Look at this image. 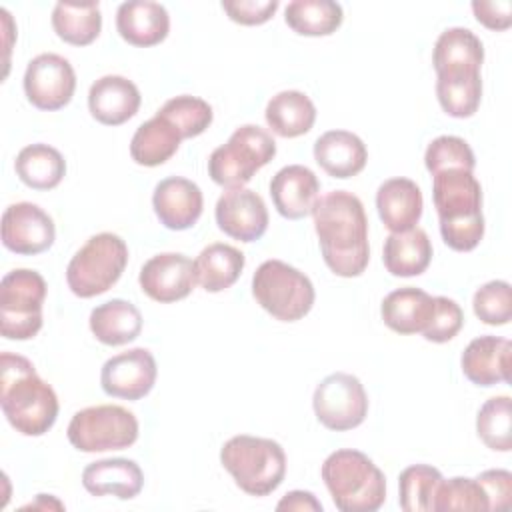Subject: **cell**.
I'll use <instances>...</instances> for the list:
<instances>
[{
	"label": "cell",
	"instance_id": "obj_1",
	"mask_svg": "<svg viewBox=\"0 0 512 512\" xmlns=\"http://www.w3.org/2000/svg\"><path fill=\"white\" fill-rule=\"evenodd\" d=\"M312 216L326 266L342 278L360 276L370 260L362 200L352 192L332 190L318 198Z\"/></svg>",
	"mask_w": 512,
	"mask_h": 512
},
{
	"label": "cell",
	"instance_id": "obj_2",
	"mask_svg": "<svg viewBox=\"0 0 512 512\" xmlns=\"http://www.w3.org/2000/svg\"><path fill=\"white\" fill-rule=\"evenodd\" d=\"M0 404L8 424L24 436L46 434L58 418V396L34 364L12 352L0 356Z\"/></svg>",
	"mask_w": 512,
	"mask_h": 512
},
{
	"label": "cell",
	"instance_id": "obj_3",
	"mask_svg": "<svg viewBox=\"0 0 512 512\" xmlns=\"http://www.w3.org/2000/svg\"><path fill=\"white\" fill-rule=\"evenodd\" d=\"M432 200L444 244L456 252L474 250L484 238L482 188L476 176L462 168L432 174Z\"/></svg>",
	"mask_w": 512,
	"mask_h": 512
},
{
	"label": "cell",
	"instance_id": "obj_4",
	"mask_svg": "<svg viewBox=\"0 0 512 512\" xmlns=\"http://www.w3.org/2000/svg\"><path fill=\"white\" fill-rule=\"evenodd\" d=\"M320 474L334 506L342 512H376L386 500L382 470L360 450L332 452Z\"/></svg>",
	"mask_w": 512,
	"mask_h": 512
},
{
	"label": "cell",
	"instance_id": "obj_5",
	"mask_svg": "<svg viewBox=\"0 0 512 512\" xmlns=\"http://www.w3.org/2000/svg\"><path fill=\"white\" fill-rule=\"evenodd\" d=\"M220 462L236 486L250 496L272 494L286 476L284 448L270 438L232 436L220 448Z\"/></svg>",
	"mask_w": 512,
	"mask_h": 512
},
{
	"label": "cell",
	"instance_id": "obj_6",
	"mask_svg": "<svg viewBox=\"0 0 512 512\" xmlns=\"http://www.w3.org/2000/svg\"><path fill=\"white\" fill-rule=\"evenodd\" d=\"M126 264L128 246L118 234H94L66 266L68 288L78 298L100 296L120 280Z\"/></svg>",
	"mask_w": 512,
	"mask_h": 512
},
{
	"label": "cell",
	"instance_id": "obj_7",
	"mask_svg": "<svg viewBox=\"0 0 512 512\" xmlns=\"http://www.w3.org/2000/svg\"><path fill=\"white\" fill-rule=\"evenodd\" d=\"M274 156L276 142L270 132L256 124H244L210 154L208 176L222 188H244Z\"/></svg>",
	"mask_w": 512,
	"mask_h": 512
},
{
	"label": "cell",
	"instance_id": "obj_8",
	"mask_svg": "<svg viewBox=\"0 0 512 512\" xmlns=\"http://www.w3.org/2000/svg\"><path fill=\"white\" fill-rule=\"evenodd\" d=\"M252 296L272 318L296 322L312 310L316 292L298 268L282 260H266L252 276Z\"/></svg>",
	"mask_w": 512,
	"mask_h": 512
},
{
	"label": "cell",
	"instance_id": "obj_9",
	"mask_svg": "<svg viewBox=\"0 0 512 512\" xmlns=\"http://www.w3.org/2000/svg\"><path fill=\"white\" fill-rule=\"evenodd\" d=\"M46 280L30 268H16L0 282V332L8 340H30L42 328Z\"/></svg>",
	"mask_w": 512,
	"mask_h": 512
},
{
	"label": "cell",
	"instance_id": "obj_10",
	"mask_svg": "<svg viewBox=\"0 0 512 512\" xmlns=\"http://www.w3.org/2000/svg\"><path fill=\"white\" fill-rule=\"evenodd\" d=\"M66 436L80 452L124 450L138 440V420L118 404L88 406L72 416Z\"/></svg>",
	"mask_w": 512,
	"mask_h": 512
},
{
	"label": "cell",
	"instance_id": "obj_11",
	"mask_svg": "<svg viewBox=\"0 0 512 512\" xmlns=\"http://www.w3.org/2000/svg\"><path fill=\"white\" fill-rule=\"evenodd\" d=\"M312 406L324 428L346 432L364 422L368 414V394L356 376L334 372L316 386Z\"/></svg>",
	"mask_w": 512,
	"mask_h": 512
},
{
	"label": "cell",
	"instance_id": "obj_12",
	"mask_svg": "<svg viewBox=\"0 0 512 512\" xmlns=\"http://www.w3.org/2000/svg\"><path fill=\"white\" fill-rule=\"evenodd\" d=\"M76 90V72L72 64L54 52L32 58L24 72V94L28 102L46 112L64 108Z\"/></svg>",
	"mask_w": 512,
	"mask_h": 512
},
{
	"label": "cell",
	"instance_id": "obj_13",
	"mask_svg": "<svg viewBox=\"0 0 512 512\" xmlns=\"http://www.w3.org/2000/svg\"><path fill=\"white\" fill-rule=\"evenodd\" d=\"M56 238L54 220L38 204L16 202L2 214V244L14 254L36 256L46 252Z\"/></svg>",
	"mask_w": 512,
	"mask_h": 512
},
{
	"label": "cell",
	"instance_id": "obj_14",
	"mask_svg": "<svg viewBox=\"0 0 512 512\" xmlns=\"http://www.w3.org/2000/svg\"><path fill=\"white\" fill-rule=\"evenodd\" d=\"M158 368L150 350L132 348L108 358L100 372L102 390L112 398L140 400L156 384Z\"/></svg>",
	"mask_w": 512,
	"mask_h": 512
},
{
	"label": "cell",
	"instance_id": "obj_15",
	"mask_svg": "<svg viewBox=\"0 0 512 512\" xmlns=\"http://www.w3.org/2000/svg\"><path fill=\"white\" fill-rule=\"evenodd\" d=\"M218 228L240 242H256L266 234L268 208L250 188L226 190L214 208Z\"/></svg>",
	"mask_w": 512,
	"mask_h": 512
},
{
	"label": "cell",
	"instance_id": "obj_16",
	"mask_svg": "<svg viewBox=\"0 0 512 512\" xmlns=\"http://www.w3.org/2000/svg\"><path fill=\"white\" fill-rule=\"evenodd\" d=\"M138 282L148 298L160 304L178 302L194 290V262L180 252L156 254L140 268Z\"/></svg>",
	"mask_w": 512,
	"mask_h": 512
},
{
	"label": "cell",
	"instance_id": "obj_17",
	"mask_svg": "<svg viewBox=\"0 0 512 512\" xmlns=\"http://www.w3.org/2000/svg\"><path fill=\"white\" fill-rule=\"evenodd\" d=\"M154 212L168 230H188L202 216L204 198L196 182L182 176L160 180L152 194Z\"/></svg>",
	"mask_w": 512,
	"mask_h": 512
},
{
	"label": "cell",
	"instance_id": "obj_18",
	"mask_svg": "<svg viewBox=\"0 0 512 512\" xmlns=\"http://www.w3.org/2000/svg\"><path fill=\"white\" fill-rule=\"evenodd\" d=\"M270 196L280 216L300 220L312 214L320 198V180L308 166L290 164L272 176Z\"/></svg>",
	"mask_w": 512,
	"mask_h": 512
},
{
	"label": "cell",
	"instance_id": "obj_19",
	"mask_svg": "<svg viewBox=\"0 0 512 512\" xmlns=\"http://www.w3.org/2000/svg\"><path fill=\"white\" fill-rule=\"evenodd\" d=\"M510 354V340L484 334L464 348L460 366L472 384L490 388L500 382H510Z\"/></svg>",
	"mask_w": 512,
	"mask_h": 512
},
{
	"label": "cell",
	"instance_id": "obj_20",
	"mask_svg": "<svg viewBox=\"0 0 512 512\" xmlns=\"http://www.w3.org/2000/svg\"><path fill=\"white\" fill-rule=\"evenodd\" d=\"M142 96L138 86L118 74L98 78L88 90V110L92 118L106 126L128 122L140 108Z\"/></svg>",
	"mask_w": 512,
	"mask_h": 512
},
{
	"label": "cell",
	"instance_id": "obj_21",
	"mask_svg": "<svg viewBox=\"0 0 512 512\" xmlns=\"http://www.w3.org/2000/svg\"><path fill=\"white\" fill-rule=\"evenodd\" d=\"M116 30L128 44L138 48H150L160 44L168 36L170 16L160 2H122L116 10Z\"/></svg>",
	"mask_w": 512,
	"mask_h": 512
},
{
	"label": "cell",
	"instance_id": "obj_22",
	"mask_svg": "<svg viewBox=\"0 0 512 512\" xmlns=\"http://www.w3.org/2000/svg\"><path fill=\"white\" fill-rule=\"evenodd\" d=\"M376 208L390 232H406L422 218V192L410 178H388L376 190Z\"/></svg>",
	"mask_w": 512,
	"mask_h": 512
},
{
	"label": "cell",
	"instance_id": "obj_23",
	"mask_svg": "<svg viewBox=\"0 0 512 512\" xmlns=\"http://www.w3.org/2000/svg\"><path fill=\"white\" fill-rule=\"evenodd\" d=\"M82 486L92 496H116L120 500H132L144 486V474L130 458H104L84 468Z\"/></svg>",
	"mask_w": 512,
	"mask_h": 512
},
{
	"label": "cell",
	"instance_id": "obj_24",
	"mask_svg": "<svg viewBox=\"0 0 512 512\" xmlns=\"http://www.w3.org/2000/svg\"><path fill=\"white\" fill-rule=\"evenodd\" d=\"M314 160L328 176L344 180L364 170L368 150L354 132L328 130L314 142Z\"/></svg>",
	"mask_w": 512,
	"mask_h": 512
},
{
	"label": "cell",
	"instance_id": "obj_25",
	"mask_svg": "<svg viewBox=\"0 0 512 512\" xmlns=\"http://www.w3.org/2000/svg\"><path fill=\"white\" fill-rule=\"evenodd\" d=\"M434 296L422 288L404 286L390 292L380 306L384 324L398 334H422L432 320Z\"/></svg>",
	"mask_w": 512,
	"mask_h": 512
},
{
	"label": "cell",
	"instance_id": "obj_26",
	"mask_svg": "<svg viewBox=\"0 0 512 512\" xmlns=\"http://www.w3.org/2000/svg\"><path fill=\"white\" fill-rule=\"evenodd\" d=\"M484 62V46L480 38L462 26L444 30L432 52V64L438 74H466L480 72Z\"/></svg>",
	"mask_w": 512,
	"mask_h": 512
},
{
	"label": "cell",
	"instance_id": "obj_27",
	"mask_svg": "<svg viewBox=\"0 0 512 512\" xmlns=\"http://www.w3.org/2000/svg\"><path fill=\"white\" fill-rule=\"evenodd\" d=\"M382 260L392 276H418L430 266L432 242L418 226L406 232H392L384 240Z\"/></svg>",
	"mask_w": 512,
	"mask_h": 512
},
{
	"label": "cell",
	"instance_id": "obj_28",
	"mask_svg": "<svg viewBox=\"0 0 512 512\" xmlns=\"http://www.w3.org/2000/svg\"><path fill=\"white\" fill-rule=\"evenodd\" d=\"M90 330L106 346H124L142 332L140 310L122 298H112L90 312Z\"/></svg>",
	"mask_w": 512,
	"mask_h": 512
},
{
	"label": "cell",
	"instance_id": "obj_29",
	"mask_svg": "<svg viewBox=\"0 0 512 512\" xmlns=\"http://www.w3.org/2000/svg\"><path fill=\"white\" fill-rule=\"evenodd\" d=\"M264 118L274 134L282 138H298L312 130L316 122V106L300 90H282L268 100Z\"/></svg>",
	"mask_w": 512,
	"mask_h": 512
},
{
	"label": "cell",
	"instance_id": "obj_30",
	"mask_svg": "<svg viewBox=\"0 0 512 512\" xmlns=\"http://www.w3.org/2000/svg\"><path fill=\"white\" fill-rule=\"evenodd\" d=\"M182 134L162 116H154L140 124L130 142V156L140 166H160L168 162L180 148Z\"/></svg>",
	"mask_w": 512,
	"mask_h": 512
},
{
	"label": "cell",
	"instance_id": "obj_31",
	"mask_svg": "<svg viewBox=\"0 0 512 512\" xmlns=\"http://www.w3.org/2000/svg\"><path fill=\"white\" fill-rule=\"evenodd\" d=\"M244 264L246 258L238 248L224 242L208 244L194 260L196 282L206 292H222L240 278Z\"/></svg>",
	"mask_w": 512,
	"mask_h": 512
},
{
	"label": "cell",
	"instance_id": "obj_32",
	"mask_svg": "<svg viewBox=\"0 0 512 512\" xmlns=\"http://www.w3.org/2000/svg\"><path fill=\"white\" fill-rule=\"evenodd\" d=\"M18 178L32 190H52L66 174L64 156L48 144L24 146L14 162Z\"/></svg>",
	"mask_w": 512,
	"mask_h": 512
},
{
	"label": "cell",
	"instance_id": "obj_33",
	"mask_svg": "<svg viewBox=\"0 0 512 512\" xmlns=\"http://www.w3.org/2000/svg\"><path fill=\"white\" fill-rule=\"evenodd\" d=\"M52 28L60 40L72 46L92 44L102 30V12L98 2L72 4L58 2L52 10Z\"/></svg>",
	"mask_w": 512,
	"mask_h": 512
},
{
	"label": "cell",
	"instance_id": "obj_34",
	"mask_svg": "<svg viewBox=\"0 0 512 512\" xmlns=\"http://www.w3.org/2000/svg\"><path fill=\"white\" fill-rule=\"evenodd\" d=\"M284 20L300 36H330L340 28L344 10L332 0H294L286 6Z\"/></svg>",
	"mask_w": 512,
	"mask_h": 512
},
{
	"label": "cell",
	"instance_id": "obj_35",
	"mask_svg": "<svg viewBox=\"0 0 512 512\" xmlns=\"http://www.w3.org/2000/svg\"><path fill=\"white\" fill-rule=\"evenodd\" d=\"M436 96L442 110L452 118H470L482 100L480 72L438 74Z\"/></svg>",
	"mask_w": 512,
	"mask_h": 512
},
{
	"label": "cell",
	"instance_id": "obj_36",
	"mask_svg": "<svg viewBox=\"0 0 512 512\" xmlns=\"http://www.w3.org/2000/svg\"><path fill=\"white\" fill-rule=\"evenodd\" d=\"M478 438L496 452H510L512 448V400L510 396L488 398L476 416Z\"/></svg>",
	"mask_w": 512,
	"mask_h": 512
},
{
	"label": "cell",
	"instance_id": "obj_37",
	"mask_svg": "<svg viewBox=\"0 0 512 512\" xmlns=\"http://www.w3.org/2000/svg\"><path fill=\"white\" fill-rule=\"evenodd\" d=\"M442 482L440 470L428 464H414L398 476V504L406 512H432V502L438 484Z\"/></svg>",
	"mask_w": 512,
	"mask_h": 512
},
{
	"label": "cell",
	"instance_id": "obj_38",
	"mask_svg": "<svg viewBox=\"0 0 512 512\" xmlns=\"http://www.w3.org/2000/svg\"><path fill=\"white\" fill-rule=\"evenodd\" d=\"M156 114L172 122L182 134V138L200 136L212 124V118H214L212 106L206 100L190 94H182L166 100Z\"/></svg>",
	"mask_w": 512,
	"mask_h": 512
},
{
	"label": "cell",
	"instance_id": "obj_39",
	"mask_svg": "<svg viewBox=\"0 0 512 512\" xmlns=\"http://www.w3.org/2000/svg\"><path fill=\"white\" fill-rule=\"evenodd\" d=\"M432 510L434 512L488 510V498L476 478H464V476H456L450 480L442 478L434 494Z\"/></svg>",
	"mask_w": 512,
	"mask_h": 512
},
{
	"label": "cell",
	"instance_id": "obj_40",
	"mask_svg": "<svg viewBox=\"0 0 512 512\" xmlns=\"http://www.w3.org/2000/svg\"><path fill=\"white\" fill-rule=\"evenodd\" d=\"M474 314L488 326H504L512 318V288L506 280L480 286L472 298Z\"/></svg>",
	"mask_w": 512,
	"mask_h": 512
},
{
	"label": "cell",
	"instance_id": "obj_41",
	"mask_svg": "<svg viewBox=\"0 0 512 512\" xmlns=\"http://www.w3.org/2000/svg\"><path fill=\"white\" fill-rule=\"evenodd\" d=\"M424 164L430 174H436L448 168H462L472 172L476 166V158L464 138L438 136L428 144L424 154Z\"/></svg>",
	"mask_w": 512,
	"mask_h": 512
},
{
	"label": "cell",
	"instance_id": "obj_42",
	"mask_svg": "<svg viewBox=\"0 0 512 512\" xmlns=\"http://www.w3.org/2000/svg\"><path fill=\"white\" fill-rule=\"evenodd\" d=\"M462 324H464V312H462L460 304L446 296H434L432 320L426 326V330L422 332V336L428 342L444 344L460 332Z\"/></svg>",
	"mask_w": 512,
	"mask_h": 512
},
{
	"label": "cell",
	"instance_id": "obj_43",
	"mask_svg": "<svg viewBox=\"0 0 512 512\" xmlns=\"http://www.w3.org/2000/svg\"><path fill=\"white\" fill-rule=\"evenodd\" d=\"M280 2L278 0H224L222 10L228 14V18L242 26H260L268 22Z\"/></svg>",
	"mask_w": 512,
	"mask_h": 512
},
{
	"label": "cell",
	"instance_id": "obj_44",
	"mask_svg": "<svg viewBox=\"0 0 512 512\" xmlns=\"http://www.w3.org/2000/svg\"><path fill=\"white\" fill-rule=\"evenodd\" d=\"M488 498V510L506 508L512 500V474L508 470H484L476 476Z\"/></svg>",
	"mask_w": 512,
	"mask_h": 512
},
{
	"label": "cell",
	"instance_id": "obj_45",
	"mask_svg": "<svg viewBox=\"0 0 512 512\" xmlns=\"http://www.w3.org/2000/svg\"><path fill=\"white\" fill-rule=\"evenodd\" d=\"M472 12L476 20L488 30H506L512 24V4L510 0H476L472 2Z\"/></svg>",
	"mask_w": 512,
	"mask_h": 512
},
{
	"label": "cell",
	"instance_id": "obj_46",
	"mask_svg": "<svg viewBox=\"0 0 512 512\" xmlns=\"http://www.w3.org/2000/svg\"><path fill=\"white\" fill-rule=\"evenodd\" d=\"M278 510H314V512H322V504L320 500H316V496L312 492L306 490H292L288 492L278 504Z\"/></svg>",
	"mask_w": 512,
	"mask_h": 512
}]
</instances>
